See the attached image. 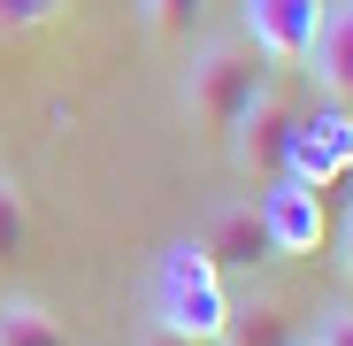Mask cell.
I'll return each mask as SVG.
<instances>
[{
    "label": "cell",
    "mask_w": 353,
    "mask_h": 346,
    "mask_svg": "<svg viewBox=\"0 0 353 346\" xmlns=\"http://www.w3.org/2000/svg\"><path fill=\"white\" fill-rule=\"evenodd\" d=\"M284 177H300L315 193L345 185L353 177V108L330 100V108H300V131L284 146Z\"/></svg>",
    "instance_id": "cell-4"
},
{
    "label": "cell",
    "mask_w": 353,
    "mask_h": 346,
    "mask_svg": "<svg viewBox=\"0 0 353 346\" xmlns=\"http://www.w3.org/2000/svg\"><path fill=\"white\" fill-rule=\"evenodd\" d=\"M154 39H192V23L208 16V0H139Z\"/></svg>",
    "instance_id": "cell-11"
},
{
    "label": "cell",
    "mask_w": 353,
    "mask_h": 346,
    "mask_svg": "<svg viewBox=\"0 0 353 346\" xmlns=\"http://www.w3.org/2000/svg\"><path fill=\"white\" fill-rule=\"evenodd\" d=\"M200 254H208L215 269H254V262H269V231H261L254 193H246V200H223V208L208 215V231H200Z\"/></svg>",
    "instance_id": "cell-7"
},
{
    "label": "cell",
    "mask_w": 353,
    "mask_h": 346,
    "mask_svg": "<svg viewBox=\"0 0 353 346\" xmlns=\"http://www.w3.org/2000/svg\"><path fill=\"white\" fill-rule=\"evenodd\" d=\"M139 346H200V338H185V331H169V323H146V338Z\"/></svg>",
    "instance_id": "cell-15"
},
{
    "label": "cell",
    "mask_w": 353,
    "mask_h": 346,
    "mask_svg": "<svg viewBox=\"0 0 353 346\" xmlns=\"http://www.w3.org/2000/svg\"><path fill=\"white\" fill-rule=\"evenodd\" d=\"M292 131H300V100L276 93V85L261 77L254 100L239 108V124H230L223 139H230V162H239L246 177H284V146H292Z\"/></svg>",
    "instance_id": "cell-3"
},
{
    "label": "cell",
    "mask_w": 353,
    "mask_h": 346,
    "mask_svg": "<svg viewBox=\"0 0 353 346\" xmlns=\"http://www.w3.org/2000/svg\"><path fill=\"white\" fill-rule=\"evenodd\" d=\"M254 208H261V231H269V254H315L323 231H330L323 193L300 185V177H269V193H254Z\"/></svg>",
    "instance_id": "cell-5"
},
{
    "label": "cell",
    "mask_w": 353,
    "mask_h": 346,
    "mask_svg": "<svg viewBox=\"0 0 353 346\" xmlns=\"http://www.w3.org/2000/svg\"><path fill=\"white\" fill-rule=\"evenodd\" d=\"M0 346H70L39 300H0Z\"/></svg>",
    "instance_id": "cell-10"
},
{
    "label": "cell",
    "mask_w": 353,
    "mask_h": 346,
    "mask_svg": "<svg viewBox=\"0 0 353 346\" xmlns=\"http://www.w3.org/2000/svg\"><path fill=\"white\" fill-rule=\"evenodd\" d=\"M154 323L185 331V338H200V346L223 338V323H230V293H223V269L200 254V239L161 247V262H154Z\"/></svg>",
    "instance_id": "cell-1"
},
{
    "label": "cell",
    "mask_w": 353,
    "mask_h": 346,
    "mask_svg": "<svg viewBox=\"0 0 353 346\" xmlns=\"http://www.w3.org/2000/svg\"><path fill=\"white\" fill-rule=\"evenodd\" d=\"M223 346H292V316L276 300H246V308H230Z\"/></svg>",
    "instance_id": "cell-9"
},
{
    "label": "cell",
    "mask_w": 353,
    "mask_h": 346,
    "mask_svg": "<svg viewBox=\"0 0 353 346\" xmlns=\"http://www.w3.org/2000/svg\"><path fill=\"white\" fill-rule=\"evenodd\" d=\"M292 346H315V338H292Z\"/></svg>",
    "instance_id": "cell-17"
},
{
    "label": "cell",
    "mask_w": 353,
    "mask_h": 346,
    "mask_svg": "<svg viewBox=\"0 0 353 346\" xmlns=\"http://www.w3.org/2000/svg\"><path fill=\"white\" fill-rule=\"evenodd\" d=\"M315 346H353V308H345V300L315 316Z\"/></svg>",
    "instance_id": "cell-14"
},
{
    "label": "cell",
    "mask_w": 353,
    "mask_h": 346,
    "mask_svg": "<svg viewBox=\"0 0 353 346\" xmlns=\"http://www.w3.org/2000/svg\"><path fill=\"white\" fill-rule=\"evenodd\" d=\"M70 0H0V39H23V31H39V23H54Z\"/></svg>",
    "instance_id": "cell-12"
},
{
    "label": "cell",
    "mask_w": 353,
    "mask_h": 346,
    "mask_svg": "<svg viewBox=\"0 0 353 346\" xmlns=\"http://www.w3.org/2000/svg\"><path fill=\"white\" fill-rule=\"evenodd\" d=\"M307 70L330 100L353 108V0H323V23H315V46H307Z\"/></svg>",
    "instance_id": "cell-8"
},
{
    "label": "cell",
    "mask_w": 353,
    "mask_h": 346,
    "mask_svg": "<svg viewBox=\"0 0 353 346\" xmlns=\"http://www.w3.org/2000/svg\"><path fill=\"white\" fill-rule=\"evenodd\" d=\"M261 85V54L246 39H200L185 54V77H176V100H185V115L200 131H230L239 124V108L254 100Z\"/></svg>",
    "instance_id": "cell-2"
},
{
    "label": "cell",
    "mask_w": 353,
    "mask_h": 346,
    "mask_svg": "<svg viewBox=\"0 0 353 346\" xmlns=\"http://www.w3.org/2000/svg\"><path fill=\"white\" fill-rule=\"evenodd\" d=\"M338 262H345V277H353V208H345V223H338Z\"/></svg>",
    "instance_id": "cell-16"
},
{
    "label": "cell",
    "mask_w": 353,
    "mask_h": 346,
    "mask_svg": "<svg viewBox=\"0 0 353 346\" xmlns=\"http://www.w3.org/2000/svg\"><path fill=\"white\" fill-rule=\"evenodd\" d=\"M246 46L261 62H307L315 23H323V0H246Z\"/></svg>",
    "instance_id": "cell-6"
},
{
    "label": "cell",
    "mask_w": 353,
    "mask_h": 346,
    "mask_svg": "<svg viewBox=\"0 0 353 346\" xmlns=\"http://www.w3.org/2000/svg\"><path fill=\"white\" fill-rule=\"evenodd\" d=\"M23 231H31V215H23V193L0 177V262L8 254H23Z\"/></svg>",
    "instance_id": "cell-13"
}]
</instances>
